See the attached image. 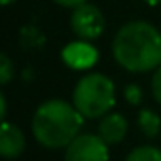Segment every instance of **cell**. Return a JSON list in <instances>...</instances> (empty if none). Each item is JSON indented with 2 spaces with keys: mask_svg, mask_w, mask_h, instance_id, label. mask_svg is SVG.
<instances>
[{
  "mask_svg": "<svg viewBox=\"0 0 161 161\" xmlns=\"http://www.w3.org/2000/svg\"><path fill=\"white\" fill-rule=\"evenodd\" d=\"M112 53L129 72H150L161 66V32L146 21L125 23L112 40Z\"/></svg>",
  "mask_w": 161,
  "mask_h": 161,
  "instance_id": "6da1fadb",
  "label": "cell"
},
{
  "mask_svg": "<svg viewBox=\"0 0 161 161\" xmlns=\"http://www.w3.org/2000/svg\"><path fill=\"white\" fill-rule=\"evenodd\" d=\"M84 116L80 110L61 99L42 103L32 118V135L44 148L68 146L84 125Z\"/></svg>",
  "mask_w": 161,
  "mask_h": 161,
  "instance_id": "7a4b0ae2",
  "label": "cell"
},
{
  "mask_svg": "<svg viewBox=\"0 0 161 161\" xmlns=\"http://www.w3.org/2000/svg\"><path fill=\"white\" fill-rule=\"evenodd\" d=\"M72 104L84 118H103L116 104V86L104 74H86L74 87Z\"/></svg>",
  "mask_w": 161,
  "mask_h": 161,
  "instance_id": "3957f363",
  "label": "cell"
},
{
  "mask_svg": "<svg viewBox=\"0 0 161 161\" xmlns=\"http://www.w3.org/2000/svg\"><path fill=\"white\" fill-rule=\"evenodd\" d=\"M70 29L80 40L93 42L103 36L104 32V15L93 4H80L72 10L70 15Z\"/></svg>",
  "mask_w": 161,
  "mask_h": 161,
  "instance_id": "277c9868",
  "label": "cell"
},
{
  "mask_svg": "<svg viewBox=\"0 0 161 161\" xmlns=\"http://www.w3.org/2000/svg\"><path fill=\"white\" fill-rule=\"evenodd\" d=\"M64 161H108V142L101 135H78L66 146Z\"/></svg>",
  "mask_w": 161,
  "mask_h": 161,
  "instance_id": "5b68a950",
  "label": "cell"
},
{
  "mask_svg": "<svg viewBox=\"0 0 161 161\" xmlns=\"http://www.w3.org/2000/svg\"><path fill=\"white\" fill-rule=\"evenodd\" d=\"M61 57L64 64L70 66L72 70H87L99 61V51L97 47L91 46V42L78 40V42L66 44L64 49L61 51Z\"/></svg>",
  "mask_w": 161,
  "mask_h": 161,
  "instance_id": "8992f818",
  "label": "cell"
},
{
  "mask_svg": "<svg viewBox=\"0 0 161 161\" xmlns=\"http://www.w3.org/2000/svg\"><path fill=\"white\" fill-rule=\"evenodd\" d=\"M25 150V135L21 129L10 121H2L0 129V153L6 159H15Z\"/></svg>",
  "mask_w": 161,
  "mask_h": 161,
  "instance_id": "52a82bcc",
  "label": "cell"
},
{
  "mask_svg": "<svg viewBox=\"0 0 161 161\" xmlns=\"http://www.w3.org/2000/svg\"><path fill=\"white\" fill-rule=\"evenodd\" d=\"M127 119L114 112V114H106L101 118V123H99V135L103 136V140H106L108 144H118L125 138L127 135Z\"/></svg>",
  "mask_w": 161,
  "mask_h": 161,
  "instance_id": "ba28073f",
  "label": "cell"
},
{
  "mask_svg": "<svg viewBox=\"0 0 161 161\" xmlns=\"http://www.w3.org/2000/svg\"><path fill=\"white\" fill-rule=\"evenodd\" d=\"M138 127L146 138H155L161 131V118L153 110L142 108L138 112Z\"/></svg>",
  "mask_w": 161,
  "mask_h": 161,
  "instance_id": "9c48e42d",
  "label": "cell"
},
{
  "mask_svg": "<svg viewBox=\"0 0 161 161\" xmlns=\"http://www.w3.org/2000/svg\"><path fill=\"white\" fill-rule=\"evenodd\" d=\"M125 161H161V150L155 146H138L129 152Z\"/></svg>",
  "mask_w": 161,
  "mask_h": 161,
  "instance_id": "30bf717a",
  "label": "cell"
},
{
  "mask_svg": "<svg viewBox=\"0 0 161 161\" xmlns=\"http://www.w3.org/2000/svg\"><path fill=\"white\" fill-rule=\"evenodd\" d=\"M44 42H46L44 34H42L34 25H27V27L21 29V46H23V47L34 49V47H40Z\"/></svg>",
  "mask_w": 161,
  "mask_h": 161,
  "instance_id": "8fae6325",
  "label": "cell"
},
{
  "mask_svg": "<svg viewBox=\"0 0 161 161\" xmlns=\"http://www.w3.org/2000/svg\"><path fill=\"white\" fill-rule=\"evenodd\" d=\"M14 76H15L14 61H12L6 53H2V55H0V84H2V86L10 84V80H12Z\"/></svg>",
  "mask_w": 161,
  "mask_h": 161,
  "instance_id": "7c38bea8",
  "label": "cell"
},
{
  "mask_svg": "<svg viewBox=\"0 0 161 161\" xmlns=\"http://www.w3.org/2000/svg\"><path fill=\"white\" fill-rule=\"evenodd\" d=\"M123 97H125V101H127L129 104L136 106V104L142 103V89H140L136 84H129V86L123 89Z\"/></svg>",
  "mask_w": 161,
  "mask_h": 161,
  "instance_id": "4fadbf2b",
  "label": "cell"
},
{
  "mask_svg": "<svg viewBox=\"0 0 161 161\" xmlns=\"http://www.w3.org/2000/svg\"><path fill=\"white\" fill-rule=\"evenodd\" d=\"M152 95L161 104V66H157L152 76Z\"/></svg>",
  "mask_w": 161,
  "mask_h": 161,
  "instance_id": "5bb4252c",
  "label": "cell"
},
{
  "mask_svg": "<svg viewBox=\"0 0 161 161\" xmlns=\"http://www.w3.org/2000/svg\"><path fill=\"white\" fill-rule=\"evenodd\" d=\"M53 2L59 4V6H63V8H76V6H80V4L87 2V0H53Z\"/></svg>",
  "mask_w": 161,
  "mask_h": 161,
  "instance_id": "9a60e30c",
  "label": "cell"
},
{
  "mask_svg": "<svg viewBox=\"0 0 161 161\" xmlns=\"http://www.w3.org/2000/svg\"><path fill=\"white\" fill-rule=\"evenodd\" d=\"M6 112H8L6 97H4V95H0V116H2V121H6Z\"/></svg>",
  "mask_w": 161,
  "mask_h": 161,
  "instance_id": "2e32d148",
  "label": "cell"
},
{
  "mask_svg": "<svg viewBox=\"0 0 161 161\" xmlns=\"http://www.w3.org/2000/svg\"><path fill=\"white\" fill-rule=\"evenodd\" d=\"M144 2H146L148 6H159V4H161V0H144Z\"/></svg>",
  "mask_w": 161,
  "mask_h": 161,
  "instance_id": "e0dca14e",
  "label": "cell"
},
{
  "mask_svg": "<svg viewBox=\"0 0 161 161\" xmlns=\"http://www.w3.org/2000/svg\"><path fill=\"white\" fill-rule=\"evenodd\" d=\"M0 2H2V4H4V6H10V4H12V2H15V0H0Z\"/></svg>",
  "mask_w": 161,
  "mask_h": 161,
  "instance_id": "ac0fdd59",
  "label": "cell"
}]
</instances>
